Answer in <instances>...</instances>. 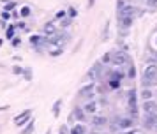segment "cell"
<instances>
[{
  "label": "cell",
  "mask_w": 157,
  "mask_h": 134,
  "mask_svg": "<svg viewBox=\"0 0 157 134\" xmlns=\"http://www.w3.org/2000/svg\"><path fill=\"white\" fill-rule=\"evenodd\" d=\"M157 85V65L155 63H150L145 67L141 74V86L143 88H152Z\"/></svg>",
  "instance_id": "obj_1"
},
{
  "label": "cell",
  "mask_w": 157,
  "mask_h": 134,
  "mask_svg": "<svg viewBox=\"0 0 157 134\" xmlns=\"http://www.w3.org/2000/svg\"><path fill=\"white\" fill-rule=\"evenodd\" d=\"M127 109H129V117L138 118L140 108H138V90L136 88H131L127 92Z\"/></svg>",
  "instance_id": "obj_2"
},
{
  "label": "cell",
  "mask_w": 157,
  "mask_h": 134,
  "mask_svg": "<svg viewBox=\"0 0 157 134\" xmlns=\"http://www.w3.org/2000/svg\"><path fill=\"white\" fill-rule=\"evenodd\" d=\"M129 62V55L127 51H117V53H113V56H111V63L113 65H124V63Z\"/></svg>",
  "instance_id": "obj_3"
},
{
  "label": "cell",
  "mask_w": 157,
  "mask_h": 134,
  "mask_svg": "<svg viewBox=\"0 0 157 134\" xmlns=\"http://www.w3.org/2000/svg\"><path fill=\"white\" fill-rule=\"evenodd\" d=\"M141 111L145 113V115H150V113H157V102L155 101H143L141 104Z\"/></svg>",
  "instance_id": "obj_4"
},
{
  "label": "cell",
  "mask_w": 157,
  "mask_h": 134,
  "mask_svg": "<svg viewBox=\"0 0 157 134\" xmlns=\"http://www.w3.org/2000/svg\"><path fill=\"white\" fill-rule=\"evenodd\" d=\"M117 127H118V129H124V131H127V129H131V127H134V118H132V117H124V118H118Z\"/></svg>",
  "instance_id": "obj_5"
},
{
  "label": "cell",
  "mask_w": 157,
  "mask_h": 134,
  "mask_svg": "<svg viewBox=\"0 0 157 134\" xmlns=\"http://www.w3.org/2000/svg\"><path fill=\"white\" fill-rule=\"evenodd\" d=\"M143 125L150 129V131H154V127L157 125V113H150L145 117V122H143Z\"/></svg>",
  "instance_id": "obj_6"
},
{
  "label": "cell",
  "mask_w": 157,
  "mask_h": 134,
  "mask_svg": "<svg viewBox=\"0 0 157 134\" xmlns=\"http://www.w3.org/2000/svg\"><path fill=\"white\" fill-rule=\"evenodd\" d=\"M92 125L94 127H106L108 125V118L102 117V115H95L92 118Z\"/></svg>",
  "instance_id": "obj_7"
},
{
  "label": "cell",
  "mask_w": 157,
  "mask_h": 134,
  "mask_svg": "<svg viewBox=\"0 0 157 134\" xmlns=\"http://www.w3.org/2000/svg\"><path fill=\"white\" fill-rule=\"evenodd\" d=\"M30 115H32V111H30V109L23 111L20 117H16V118H14V124H16V125H23V124H25V122L30 118Z\"/></svg>",
  "instance_id": "obj_8"
},
{
  "label": "cell",
  "mask_w": 157,
  "mask_h": 134,
  "mask_svg": "<svg viewBox=\"0 0 157 134\" xmlns=\"http://www.w3.org/2000/svg\"><path fill=\"white\" fill-rule=\"evenodd\" d=\"M94 85H86V86H83L81 90H79V95L81 97H86V99H92V95H94Z\"/></svg>",
  "instance_id": "obj_9"
},
{
  "label": "cell",
  "mask_w": 157,
  "mask_h": 134,
  "mask_svg": "<svg viewBox=\"0 0 157 134\" xmlns=\"http://www.w3.org/2000/svg\"><path fill=\"white\" fill-rule=\"evenodd\" d=\"M132 20H134V16H122V18H118L122 28H129L132 25Z\"/></svg>",
  "instance_id": "obj_10"
},
{
  "label": "cell",
  "mask_w": 157,
  "mask_h": 134,
  "mask_svg": "<svg viewBox=\"0 0 157 134\" xmlns=\"http://www.w3.org/2000/svg\"><path fill=\"white\" fill-rule=\"evenodd\" d=\"M85 113H95V109H97V102L95 101H90V102H86L85 104Z\"/></svg>",
  "instance_id": "obj_11"
},
{
  "label": "cell",
  "mask_w": 157,
  "mask_h": 134,
  "mask_svg": "<svg viewBox=\"0 0 157 134\" xmlns=\"http://www.w3.org/2000/svg\"><path fill=\"white\" fill-rule=\"evenodd\" d=\"M152 97H154V92L150 90V88H143L141 90V99L143 101H150Z\"/></svg>",
  "instance_id": "obj_12"
},
{
  "label": "cell",
  "mask_w": 157,
  "mask_h": 134,
  "mask_svg": "<svg viewBox=\"0 0 157 134\" xmlns=\"http://www.w3.org/2000/svg\"><path fill=\"white\" fill-rule=\"evenodd\" d=\"M72 117H74V118H78V120H85V109H83V108H76Z\"/></svg>",
  "instance_id": "obj_13"
},
{
  "label": "cell",
  "mask_w": 157,
  "mask_h": 134,
  "mask_svg": "<svg viewBox=\"0 0 157 134\" xmlns=\"http://www.w3.org/2000/svg\"><path fill=\"white\" fill-rule=\"evenodd\" d=\"M44 34L46 35H55V25H53V23H46V27H44Z\"/></svg>",
  "instance_id": "obj_14"
},
{
  "label": "cell",
  "mask_w": 157,
  "mask_h": 134,
  "mask_svg": "<svg viewBox=\"0 0 157 134\" xmlns=\"http://www.w3.org/2000/svg\"><path fill=\"white\" fill-rule=\"evenodd\" d=\"M71 134H86V129L83 125H76V127H72Z\"/></svg>",
  "instance_id": "obj_15"
},
{
  "label": "cell",
  "mask_w": 157,
  "mask_h": 134,
  "mask_svg": "<svg viewBox=\"0 0 157 134\" xmlns=\"http://www.w3.org/2000/svg\"><path fill=\"white\" fill-rule=\"evenodd\" d=\"M127 78H129V79H134V78H136V67H134V65H132V63L129 65V71H127Z\"/></svg>",
  "instance_id": "obj_16"
},
{
  "label": "cell",
  "mask_w": 157,
  "mask_h": 134,
  "mask_svg": "<svg viewBox=\"0 0 157 134\" xmlns=\"http://www.w3.org/2000/svg\"><path fill=\"white\" fill-rule=\"evenodd\" d=\"M108 85H109V88H111V90H117V88L120 86V81H118V79H115V78H111Z\"/></svg>",
  "instance_id": "obj_17"
},
{
  "label": "cell",
  "mask_w": 157,
  "mask_h": 134,
  "mask_svg": "<svg viewBox=\"0 0 157 134\" xmlns=\"http://www.w3.org/2000/svg\"><path fill=\"white\" fill-rule=\"evenodd\" d=\"M60 106H62V99H58L55 102V106H53V115L55 117H58V113H60Z\"/></svg>",
  "instance_id": "obj_18"
},
{
  "label": "cell",
  "mask_w": 157,
  "mask_h": 134,
  "mask_svg": "<svg viewBox=\"0 0 157 134\" xmlns=\"http://www.w3.org/2000/svg\"><path fill=\"white\" fill-rule=\"evenodd\" d=\"M111 56H113V53H104V56L101 58V62L102 63H109L111 62Z\"/></svg>",
  "instance_id": "obj_19"
},
{
  "label": "cell",
  "mask_w": 157,
  "mask_h": 134,
  "mask_svg": "<svg viewBox=\"0 0 157 134\" xmlns=\"http://www.w3.org/2000/svg\"><path fill=\"white\" fill-rule=\"evenodd\" d=\"M108 32H109V21H106V25H104V30H102V41L108 39Z\"/></svg>",
  "instance_id": "obj_20"
},
{
  "label": "cell",
  "mask_w": 157,
  "mask_h": 134,
  "mask_svg": "<svg viewBox=\"0 0 157 134\" xmlns=\"http://www.w3.org/2000/svg\"><path fill=\"white\" fill-rule=\"evenodd\" d=\"M30 13H32V11H30V7H23V9H21V13H20V16L27 18V16H30Z\"/></svg>",
  "instance_id": "obj_21"
},
{
  "label": "cell",
  "mask_w": 157,
  "mask_h": 134,
  "mask_svg": "<svg viewBox=\"0 0 157 134\" xmlns=\"http://www.w3.org/2000/svg\"><path fill=\"white\" fill-rule=\"evenodd\" d=\"M6 35H7V39L14 37V27H13V25H11V27H7V32H6Z\"/></svg>",
  "instance_id": "obj_22"
},
{
  "label": "cell",
  "mask_w": 157,
  "mask_h": 134,
  "mask_svg": "<svg viewBox=\"0 0 157 134\" xmlns=\"http://www.w3.org/2000/svg\"><path fill=\"white\" fill-rule=\"evenodd\" d=\"M32 131H34V122H30L29 124V127L23 131V134H32Z\"/></svg>",
  "instance_id": "obj_23"
},
{
  "label": "cell",
  "mask_w": 157,
  "mask_h": 134,
  "mask_svg": "<svg viewBox=\"0 0 157 134\" xmlns=\"http://www.w3.org/2000/svg\"><path fill=\"white\" fill-rule=\"evenodd\" d=\"M67 13H69V18H76V16H78V13H76V9H74V7H69V11H67Z\"/></svg>",
  "instance_id": "obj_24"
},
{
  "label": "cell",
  "mask_w": 157,
  "mask_h": 134,
  "mask_svg": "<svg viewBox=\"0 0 157 134\" xmlns=\"http://www.w3.org/2000/svg\"><path fill=\"white\" fill-rule=\"evenodd\" d=\"M147 4H148V7H155L157 9V0H147Z\"/></svg>",
  "instance_id": "obj_25"
},
{
  "label": "cell",
  "mask_w": 157,
  "mask_h": 134,
  "mask_svg": "<svg viewBox=\"0 0 157 134\" xmlns=\"http://www.w3.org/2000/svg\"><path fill=\"white\" fill-rule=\"evenodd\" d=\"M30 41H32V44H34V46H36L37 42L41 41V37H39V35H34V37H32V39H30Z\"/></svg>",
  "instance_id": "obj_26"
},
{
  "label": "cell",
  "mask_w": 157,
  "mask_h": 134,
  "mask_svg": "<svg viewBox=\"0 0 157 134\" xmlns=\"http://www.w3.org/2000/svg\"><path fill=\"white\" fill-rule=\"evenodd\" d=\"M65 18V11H60V13H57V20H64Z\"/></svg>",
  "instance_id": "obj_27"
},
{
  "label": "cell",
  "mask_w": 157,
  "mask_h": 134,
  "mask_svg": "<svg viewBox=\"0 0 157 134\" xmlns=\"http://www.w3.org/2000/svg\"><path fill=\"white\" fill-rule=\"evenodd\" d=\"M71 20H72V18H65V20L62 21V27H67V25L71 23Z\"/></svg>",
  "instance_id": "obj_28"
},
{
  "label": "cell",
  "mask_w": 157,
  "mask_h": 134,
  "mask_svg": "<svg viewBox=\"0 0 157 134\" xmlns=\"http://www.w3.org/2000/svg\"><path fill=\"white\" fill-rule=\"evenodd\" d=\"M13 71H14V74H21V72H23V69H21V67H14Z\"/></svg>",
  "instance_id": "obj_29"
},
{
  "label": "cell",
  "mask_w": 157,
  "mask_h": 134,
  "mask_svg": "<svg viewBox=\"0 0 157 134\" xmlns=\"http://www.w3.org/2000/svg\"><path fill=\"white\" fill-rule=\"evenodd\" d=\"M120 134H136V131H132V129H127V131H124V132Z\"/></svg>",
  "instance_id": "obj_30"
},
{
  "label": "cell",
  "mask_w": 157,
  "mask_h": 134,
  "mask_svg": "<svg viewBox=\"0 0 157 134\" xmlns=\"http://www.w3.org/2000/svg\"><path fill=\"white\" fill-rule=\"evenodd\" d=\"M60 134H67V125H62V129H60Z\"/></svg>",
  "instance_id": "obj_31"
},
{
  "label": "cell",
  "mask_w": 157,
  "mask_h": 134,
  "mask_svg": "<svg viewBox=\"0 0 157 134\" xmlns=\"http://www.w3.org/2000/svg\"><path fill=\"white\" fill-rule=\"evenodd\" d=\"M20 42H21L20 39H14V41H13V44H14V46H20Z\"/></svg>",
  "instance_id": "obj_32"
},
{
  "label": "cell",
  "mask_w": 157,
  "mask_h": 134,
  "mask_svg": "<svg viewBox=\"0 0 157 134\" xmlns=\"http://www.w3.org/2000/svg\"><path fill=\"white\" fill-rule=\"evenodd\" d=\"M94 4H95V0H88V7H94Z\"/></svg>",
  "instance_id": "obj_33"
},
{
  "label": "cell",
  "mask_w": 157,
  "mask_h": 134,
  "mask_svg": "<svg viewBox=\"0 0 157 134\" xmlns=\"http://www.w3.org/2000/svg\"><path fill=\"white\" fill-rule=\"evenodd\" d=\"M154 131H155V132H157V125H155V127H154Z\"/></svg>",
  "instance_id": "obj_34"
},
{
  "label": "cell",
  "mask_w": 157,
  "mask_h": 134,
  "mask_svg": "<svg viewBox=\"0 0 157 134\" xmlns=\"http://www.w3.org/2000/svg\"><path fill=\"white\" fill-rule=\"evenodd\" d=\"M90 134H99V132H90Z\"/></svg>",
  "instance_id": "obj_35"
},
{
  "label": "cell",
  "mask_w": 157,
  "mask_h": 134,
  "mask_svg": "<svg viewBox=\"0 0 157 134\" xmlns=\"http://www.w3.org/2000/svg\"><path fill=\"white\" fill-rule=\"evenodd\" d=\"M46 134H50V131H48V132H46Z\"/></svg>",
  "instance_id": "obj_36"
}]
</instances>
